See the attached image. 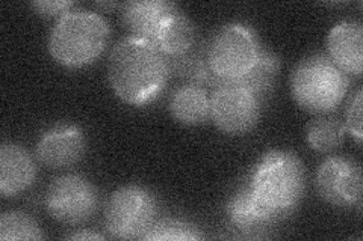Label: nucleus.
<instances>
[{"instance_id": "1", "label": "nucleus", "mask_w": 363, "mask_h": 241, "mask_svg": "<svg viewBox=\"0 0 363 241\" xmlns=\"http://www.w3.org/2000/svg\"><path fill=\"white\" fill-rule=\"evenodd\" d=\"M169 76L167 57L150 41L126 38L112 49L108 78L116 95L130 106H145L165 89Z\"/></svg>"}, {"instance_id": "2", "label": "nucleus", "mask_w": 363, "mask_h": 241, "mask_svg": "<svg viewBox=\"0 0 363 241\" xmlns=\"http://www.w3.org/2000/svg\"><path fill=\"white\" fill-rule=\"evenodd\" d=\"M247 184L260 202L283 219L297 208L303 198V163L295 154L274 149L256 163Z\"/></svg>"}, {"instance_id": "3", "label": "nucleus", "mask_w": 363, "mask_h": 241, "mask_svg": "<svg viewBox=\"0 0 363 241\" xmlns=\"http://www.w3.org/2000/svg\"><path fill=\"white\" fill-rule=\"evenodd\" d=\"M109 37L106 20L86 9H72L61 16L49 37L53 59L68 68H82L97 61Z\"/></svg>"}, {"instance_id": "4", "label": "nucleus", "mask_w": 363, "mask_h": 241, "mask_svg": "<svg viewBox=\"0 0 363 241\" xmlns=\"http://www.w3.org/2000/svg\"><path fill=\"white\" fill-rule=\"evenodd\" d=\"M294 100L306 112L324 114L335 110L348 90V77L324 54L304 57L291 78Z\"/></svg>"}, {"instance_id": "5", "label": "nucleus", "mask_w": 363, "mask_h": 241, "mask_svg": "<svg viewBox=\"0 0 363 241\" xmlns=\"http://www.w3.org/2000/svg\"><path fill=\"white\" fill-rule=\"evenodd\" d=\"M262 50L252 28L242 23H232L213 37L208 50V62L218 82L242 80L256 65Z\"/></svg>"}, {"instance_id": "6", "label": "nucleus", "mask_w": 363, "mask_h": 241, "mask_svg": "<svg viewBox=\"0 0 363 241\" xmlns=\"http://www.w3.org/2000/svg\"><path fill=\"white\" fill-rule=\"evenodd\" d=\"M156 201L140 186H124L111 194L105 208L106 231L113 238H141L155 223Z\"/></svg>"}, {"instance_id": "7", "label": "nucleus", "mask_w": 363, "mask_h": 241, "mask_svg": "<svg viewBox=\"0 0 363 241\" xmlns=\"http://www.w3.org/2000/svg\"><path fill=\"white\" fill-rule=\"evenodd\" d=\"M262 110L260 100L241 80L215 85L211 95V119L227 134H245L256 127Z\"/></svg>"}, {"instance_id": "8", "label": "nucleus", "mask_w": 363, "mask_h": 241, "mask_svg": "<svg viewBox=\"0 0 363 241\" xmlns=\"http://www.w3.org/2000/svg\"><path fill=\"white\" fill-rule=\"evenodd\" d=\"M99 205L96 187L81 175L56 178L45 193V208L62 225H81L93 217Z\"/></svg>"}, {"instance_id": "9", "label": "nucleus", "mask_w": 363, "mask_h": 241, "mask_svg": "<svg viewBox=\"0 0 363 241\" xmlns=\"http://www.w3.org/2000/svg\"><path fill=\"white\" fill-rule=\"evenodd\" d=\"M320 196L339 208H350L362 201V169L348 157H330L318 169Z\"/></svg>"}, {"instance_id": "10", "label": "nucleus", "mask_w": 363, "mask_h": 241, "mask_svg": "<svg viewBox=\"0 0 363 241\" xmlns=\"http://www.w3.org/2000/svg\"><path fill=\"white\" fill-rule=\"evenodd\" d=\"M85 149L86 141L81 129L72 124H58L40 137L37 157L44 166L61 169L76 165Z\"/></svg>"}, {"instance_id": "11", "label": "nucleus", "mask_w": 363, "mask_h": 241, "mask_svg": "<svg viewBox=\"0 0 363 241\" xmlns=\"http://www.w3.org/2000/svg\"><path fill=\"white\" fill-rule=\"evenodd\" d=\"M327 52L340 71L362 76L363 70V28L356 20H344L327 37Z\"/></svg>"}, {"instance_id": "12", "label": "nucleus", "mask_w": 363, "mask_h": 241, "mask_svg": "<svg viewBox=\"0 0 363 241\" xmlns=\"http://www.w3.org/2000/svg\"><path fill=\"white\" fill-rule=\"evenodd\" d=\"M37 175V167L25 148L4 143L0 148V194L14 198L28 190Z\"/></svg>"}, {"instance_id": "13", "label": "nucleus", "mask_w": 363, "mask_h": 241, "mask_svg": "<svg viewBox=\"0 0 363 241\" xmlns=\"http://www.w3.org/2000/svg\"><path fill=\"white\" fill-rule=\"evenodd\" d=\"M179 8L165 0H143L123 5V20L135 38L153 42L162 23Z\"/></svg>"}, {"instance_id": "14", "label": "nucleus", "mask_w": 363, "mask_h": 241, "mask_svg": "<svg viewBox=\"0 0 363 241\" xmlns=\"http://www.w3.org/2000/svg\"><path fill=\"white\" fill-rule=\"evenodd\" d=\"M227 216H229L230 223L241 231H255V229L280 221L277 214L257 199L248 184L241 187L230 198L227 204Z\"/></svg>"}, {"instance_id": "15", "label": "nucleus", "mask_w": 363, "mask_h": 241, "mask_svg": "<svg viewBox=\"0 0 363 241\" xmlns=\"http://www.w3.org/2000/svg\"><path fill=\"white\" fill-rule=\"evenodd\" d=\"M196 41V28L192 21L177 11L159 28L153 44L165 57H179L191 52Z\"/></svg>"}, {"instance_id": "16", "label": "nucleus", "mask_w": 363, "mask_h": 241, "mask_svg": "<svg viewBox=\"0 0 363 241\" xmlns=\"http://www.w3.org/2000/svg\"><path fill=\"white\" fill-rule=\"evenodd\" d=\"M169 112L185 125H200L211 118V95L199 85H184L172 95Z\"/></svg>"}, {"instance_id": "17", "label": "nucleus", "mask_w": 363, "mask_h": 241, "mask_svg": "<svg viewBox=\"0 0 363 241\" xmlns=\"http://www.w3.org/2000/svg\"><path fill=\"white\" fill-rule=\"evenodd\" d=\"M279 71V57L269 50H262L256 65L250 70V73L241 80V82L247 85L260 100H262L271 93V89L274 88Z\"/></svg>"}, {"instance_id": "18", "label": "nucleus", "mask_w": 363, "mask_h": 241, "mask_svg": "<svg viewBox=\"0 0 363 241\" xmlns=\"http://www.w3.org/2000/svg\"><path fill=\"white\" fill-rule=\"evenodd\" d=\"M345 124L336 118H318L308 127V143L315 151L328 153L342 145L345 139Z\"/></svg>"}, {"instance_id": "19", "label": "nucleus", "mask_w": 363, "mask_h": 241, "mask_svg": "<svg viewBox=\"0 0 363 241\" xmlns=\"http://www.w3.org/2000/svg\"><path fill=\"white\" fill-rule=\"evenodd\" d=\"M169 64V62H168ZM176 73L180 77L189 78L192 85H203V83H212L218 85V78L213 76L209 62L208 54L206 57L201 54H192L188 52L184 56L173 57V64H169V73Z\"/></svg>"}, {"instance_id": "20", "label": "nucleus", "mask_w": 363, "mask_h": 241, "mask_svg": "<svg viewBox=\"0 0 363 241\" xmlns=\"http://www.w3.org/2000/svg\"><path fill=\"white\" fill-rule=\"evenodd\" d=\"M43 233L30 216L20 211H8L0 217V240H41Z\"/></svg>"}, {"instance_id": "21", "label": "nucleus", "mask_w": 363, "mask_h": 241, "mask_svg": "<svg viewBox=\"0 0 363 241\" xmlns=\"http://www.w3.org/2000/svg\"><path fill=\"white\" fill-rule=\"evenodd\" d=\"M201 238L203 234L197 226L177 219L155 222L143 237L145 241H196Z\"/></svg>"}, {"instance_id": "22", "label": "nucleus", "mask_w": 363, "mask_h": 241, "mask_svg": "<svg viewBox=\"0 0 363 241\" xmlns=\"http://www.w3.org/2000/svg\"><path fill=\"white\" fill-rule=\"evenodd\" d=\"M345 129L351 133V136L354 137L356 142H362V89H359L354 98L351 100L348 112H347V124Z\"/></svg>"}, {"instance_id": "23", "label": "nucleus", "mask_w": 363, "mask_h": 241, "mask_svg": "<svg viewBox=\"0 0 363 241\" xmlns=\"http://www.w3.org/2000/svg\"><path fill=\"white\" fill-rule=\"evenodd\" d=\"M30 6L37 11L38 14L52 17V16H64L67 14L70 8L74 6L73 2H68V0H49V2H32Z\"/></svg>"}, {"instance_id": "24", "label": "nucleus", "mask_w": 363, "mask_h": 241, "mask_svg": "<svg viewBox=\"0 0 363 241\" xmlns=\"http://www.w3.org/2000/svg\"><path fill=\"white\" fill-rule=\"evenodd\" d=\"M68 240H105L104 235L96 234V233H88V231H81V233H76L67 237Z\"/></svg>"}]
</instances>
